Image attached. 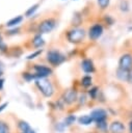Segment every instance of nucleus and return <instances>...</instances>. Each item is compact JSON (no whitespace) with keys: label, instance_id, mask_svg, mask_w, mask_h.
<instances>
[{"label":"nucleus","instance_id":"1","mask_svg":"<svg viewBox=\"0 0 132 133\" xmlns=\"http://www.w3.org/2000/svg\"><path fill=\"white\" fill-rule=\"evenodd\" d=\"M35 83H36V86L38 87V89L41 90V92L45 97H51L53 95L54 88H53L52 83L49 80H47L45 78H42V79L35 80Z\"/></svg>","mask_w":132,"mask_h":133},{"label":"nucleus","instance_id":"2","mask_svg":"<svg viewBox=\"0 0 132 133\" xmlns=\"http://www.w3.org/2000/svg\"><path fill=\"white\" fill-rule=\"evenodd\" d=\"M84 36H85V31L81 28H73L68 32V39L74 44L83 41Z\"/></svg>","mask_w":132,"mask_h":133},{"label":"nucleus","instance_id":"3","mask_svg":"<svg viewBox=\"0 0 132 133\" xmlns=\"http://www.w3.org/2000/svg\"><path fill=\"white\" fill-rule=\"evenodd\" d=\"M47 60H48L51 64L57 65V64L61 63V62L64 60V56H63L60 52H58V51H56V50H52V51L48 52V54H47Z\"/></svg>","mask_w":132,"mask_h":133},{"label":"nucleus","instance_id":"4","mask_svg":"<svg viewBox=\"0 0 132 133\" xmlns=\"http://www.w3.org/2000/svg\"><path fill=\"white\" fill-rule=\"evenodd\" d=\"M118 65L121 69L130 71L132 69V55L131 54H123L120 58L118 61Z\"/></svg>","mask_w":132,"mask_h":133},{"label":"nucleus","instance_id":"5","mask_svg":"<svg viewBox=\"0 0 132 133\" xmlns=\"http://www.w3.org/2000/svg\"><path fill=\"white\" fill-rule=\"evenodd\" d=\"M102 33H103V27L100 24L93 25L88 30V36L90 39H94V41L98 39L102 35Z\"/></svg>","mask_w":132,"mask_h":133},{"label":"nucleus","instance_id":"6","mask_svg":"<svg viewBox=\"0 0 132 133\" xmlns=\"http://www.w3.org/2000/svg\"><path fill=\"white\" fill-rule=\"evenodd\" d=\"M54 26H55V21L52 19H47L39 24L38 30L41 33H48L54 28Z\"/></svg>","mask_w":132,"mask_h":133},{"label":"nucleus","instance_id":"7","mask_svg":"<svg viewBox=\"0 0 132 133\" xmlns=\"http://www.w3.org/2000/svg\"><path fill=\"white\" fill-rule=\"evenodd\" d=\"M90 117L93 118L94 122L99 123V122H102V121H105L106 119L107 112L104 109H102V108H98V109H95V110L91 111Z\"/></svg>","mask_w":132,"mask_h":133},{"label":"nucleus","instance_id":"8","mask_svg":"<svg viewBox=\"0 0 132 133\" xmlns=\"http://www.w3.org/2000/svg\"><path fill=\"white\" fill-rule=\"evenodd\" d=\"M109 130L111 133H124L125 132V126L122 122L115 121V122H112L110 124Z\"/></svg>","mask_w":132,"mask_h":133},{"label":"nucleus","instance_id":"9","mask_svg":"<svg viewBox=\"0 0 132 133\" xmlns=\"http://www.w3.org/2000/svg\"><path fill=\"white\" fill-rule=\"evenodd\" d=\"M81 68L85 73H93L95 71V66L94 63L90 59H84L81 62Z\"/></svg>","mask_w":132,"mask_h":133},{"label":"nucleus","instance_id":"10","mask_svg":"<svg viewBox=\"0 0 132 133\" xmlns=\"http://www.w3.org/2000/svg\"><path fill=\"white\" fill-rule=\"evenodd\" d=\"M76 99H77V94H76L75 90L70 89V90H68V91L64 94V98H63V100H64L68 104H71V103L75 102Z\"/></svg>","mask_w":132,"mask_h":133},{"label":"nucleus","instance_id":"11","mask_svg":"<svg viewBox=\"0 0 132 133\" xmlns=\"http://www.w3.org/2000/svg\"><path fill=\"white\" fill-rule=\"evenodd\" d=\"M116 77H117L120 80H122V81H128L129 71L118 68V69L116 70Z\"/></svg>","mask_w":132,"mask_h":133},{"label":"nucleus","instance_id":"12","mask_svg":"<svg viewBox=\"0 0 132 133\" xmlns=\"http://www.w3.org/2000/svg\"><path fill=\"white\" fill-rule=\"evenodd\" d=\"M22 20H23V17H22V16H17V17H15V18L10 19V20H9V21L6 23V26H8V27L16 26V25L20 24Z\"/></svg>","mask_w":132,"mask_h":133},{"label":"nucleus","instance_id":"13","mask_svg":"<svg viewBox=\"0 0 132 133\" xmlns=\"http://www.w3.org/2000/svg\"><path fill=\"white\" fill-rule=\"evenodd\" d=\"M78 122H79V124H81V125H90L94 121H93V118L90 117V115H82V116H80L79 118H78Z\"/></svg>","mask_w":132,"mask_h":133},{"label":"nucleus","instance_id":"14","mask_svg":"<svg viewBox=\"0 0 132 133\" xmlns=\"http://www.w3.org/2000/svg\"><path fill=\"white\" fill-rule=\"evenodd\" d=\"M32 44H33V46H34L35 48H39V47H42V46L45 44V42H44L43 37L41 36V34H37V35L34 36L33 41H32Z\"/></svg>","mask_w":132,"mask_h":133},{"label":"nucleus","instance_id":"15","mask_svg":"<svg viewBox=\"0 0 132 133\" xmlns=\"http://www.w3.org/2000/svg\"><path fill=\"white\" fill-rule=\"evenodd\" d=\"M81 84H82V86H84V87L90 86V85H91V77H89V76H84V77L81 79Z\"/></svg>","mask_w":132,"mask_h":133},{"label":"nucleus","instance_id":"16","mask_svg":"<svg viewBox=\"0 0 132 133\" xmlns=\"http://www.w3.org/2000/svg\"><path fill=\"white\" fill-rule=\"evenodd\" d=\"M18 126H19V129L21 130V132H22V133H23V132H26L27 130H29V129H30V126H29L26 122H23V121H21V122L19 123V125H18Z\"/></svg>","mask_w":132,"mask_h":133},{"label":"nucleus","instance_id":"17","mask_svg":"<svg viewBox=\"0 0 132 133\" xmlns=\"http://www.w3.org/2000/svg\"><path fill=\"white\" fill-rule=\"evenodd\" d=\"M0 133H9L8 125L2 121H0Z\"/></svg>","mask_w":132,"mask_h":133},{"label":"nucleus","instance_id":"18","mask_svg":"<svg viewBox=\"0 0 132 133\" xmlns=\"http://www.w3.org/2000/svg\"><path fill=\"white\" fill-rule=\"evenodd\" d=\"M75 119H76V117H75L74 115H69V116H67L65 119H64V125H65V126H71L72 124H74Z\"/></svg>","mask_w":132,"mask_h":133},{"label":"nucleus","instance_id":"19","mask_svg":"<svg viewBox=\"0 0 132 133\" xmlns=\"http://www.w3.org/2000/svg\"><path fill=\"white\" fill-rule=\"evenodd\" d=\"M120 7H121V10L123 11H128L129 9V4L126 0H122L121 1V4H120Z\"/></svg>","mask_w":132,"mask_h":133},{"label":"nucleus","instance_id":"20","mask_svg":"<svg viewBox=\"0 0 132 133\" xmlns=\"http://www.w3.org/2000/svg\"><path fill=\"white\" fill-rule=\"evenodd\" d=\"M98 4L102 9H105L109 5V0H98Z\"/></svg>","mask_w":132,"mask_h":133},{"label":"nucleus","instance_id":"21","mask_svg":"<svg viewBox=\"0 0 132 133\" xmlns=\"http://www.w3.org/2000/svg\"><path fill=\"white\" fill-rule=\"evenodd\" d=\"M37 7H38V4H35V5L31 6V7L26 11V16H27V17H30V16H31V15H32L36 9H37Z\"/></svg>","mask_w":132,"mask_h":133},{"label":"nucleus","instance_id":"22","mask_svg":"<svg viewBox=\"0 0 132 133\" xmlns=\"http://www.w3.org/2000/svg\"><path fill=\"white\" fill-rule=\"evenodd\" d=\"M97 126H98V128H99L100 130H102V131L106 130V128H107L106 119H105V121H102V122H99V123H97Z\"/></svg>","mask_w":132,"mask_h":133},{"label":"nucleus","instance_id":"23","mask_svg":"<svg viewBox=\"0 0 132 133\" xmlns=\"http://www.w3.org/2000/svg\"><path fill=\"white\" fill-rule=\"evenodd\" d=\"M97 91H98V88H97V87H94L91 90H89V95H90V97H91L93 99L96 98V94H97Z\"/></svg>","mask_w":132,"mask_h":133},{"label":"nucleus","instance_id":"24","mask_svg":"<svg viewBox=\"0 0 132 133\" xmlns=\"http://www.w3.org/2000/svg\"><path fill=\"white\" fill-rule=\"evenodd\" d=\"M41 52H42V50H41V51L38 50V51H36V52H34L33 54H31V55H29V56H28L27 58H28V59H31V58H34V56H36V55H38V54H39Z\"/></svg>","mask_w":132,"mask_h":133},{"label":"nucleus","instance_id":"25","mask_svg":"<svg viewBox=\"0 0 132 133\" xmlns=\"http://www.w3.org/2000/svg\"><path fill=\"white\" fill-rule=\"evenodd\" d=\"M0 49H1V50H4V49H5V45H4L3 41H2L1 35H0Z\"/></svg>","mask_w":132,"mask_h":133},{"label":"nucleus","instance_id":"26","mask_svg":"<svg viewBox=\"0 0 132 133\" xmlns=\"http://www.w3.org/2000/svg\"><path fill=\"white\" fill-rule=\"evenodd\" d=\"M128 82L132 83V69L129 71V77H128Z\"/></svg>","mask_w":132,"mask_h":133},{"label":"nucleus","instance_id":"27","mask_svg":"<svg viewBox=\"0 0 132 133\" xmlns=\"http://www.w3.org/2000/svg\"><path fill=\"white\" fill-rule=\"evenodd\" d=\"M5 106H7V103H4V104H2V105L0 106V111H1V110H3V109L5 108Z\"/></svg>","mask_w":132,"mask_h":133},{"label":"nucleus","instance_id":"28","mask_svg":"<svg viewBox=\"0 0 132 133\" xmlns=\"http://www.w3.org/2000/svg\"><path fill=\"white\" fill-rule=\"evenodd\" d=\"M129 131H130V133H132V121L129 123Z\"/></svg>","mask_w":132,"mask_h":133},{"label":"nucleus","instance_id":"29","mask_svg":"<svg viewBox=\"0 0 132 133\" xmlns=\"http://www.w3.org/2000/svg\"><path fill=\"white\" fill-rule=\"evenodd\" d=\"M23 133H35V132H34V131H33V130H32V129L30 128L29 130H27L26 132H23Z\"/></svg>","mask_w":132,"mask_h":133},{"label":"nucleus","instance_id":"30","mask_svg":"<svg viewBox=\"0 0 132 133\" xmlns=\"http://www.w3.org/2000/svg\"><path fill=\"white\" fill-rule=\"evenodd\" d=\"M3 87V79H0V89H2Z\"/></svg>","mask_w":132,"mask_h":133},{"label":"nucleus","instance_id":"31","mask_svg":"<svg viewBox=\"0 0 132 133\" xmlns=\"http://www.w3.org/2000/svg\"><path fill=\"white\" fill-rule=\"evenodd\" d=\"M1 74H2V69L0 68V76H1Z\"/></svg>","mask_w":132,"mask_h":133}]
</instances>
